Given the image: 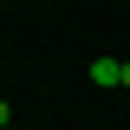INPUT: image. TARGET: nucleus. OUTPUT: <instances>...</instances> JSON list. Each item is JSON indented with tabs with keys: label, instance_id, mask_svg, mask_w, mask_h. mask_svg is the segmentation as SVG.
I'll return each mask as SVG.
<instances>
[{
	"label": "nucleus",
	"instance_id": "obj_1",
	"mask_svg": "<svg viewBox=\"0 0 130 130\" xmlns=\"http://www.w3.org/2000/svg\"><path fill=\"white\" fill-rule=\"evenodd\" d=\"M91 85L98 91H124V59H91Z\"/></svg>",
	"mask_w": 130,
	"mask_h": 130
},
{
	"label": "nucleus",
	"instance_id": "obj_2",
	"mask_svg": "<svg viewBox=\"0 0 130 130\" xmlns=\"http://www.w3.org/2000/svg\"><path fill=\"white\" fill-rule=\"evenodd\" d=\"M7 124H13V104H7V98H0V130H7Z\"/></svg>",
	"mask_w": 130,
	"mask_h": 130
},
{
	"label": "nucleus",
	"instance_id": "obj_3",
	"mask_svg": "<svg viewBox=\"0 0 130 130\" xmlns=\"http://www.w3.org/2000/svg\"><path fill=\"white\" fill-rule=\"evenodd\" d=\"M124 91H130V59H124Z\"/></svg>",
	"mask_w": 130,
	"mask_h": 130
}]
</instances>
